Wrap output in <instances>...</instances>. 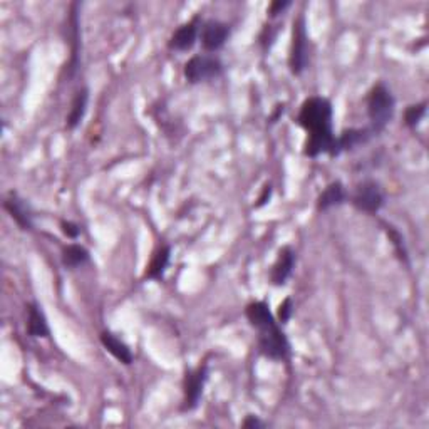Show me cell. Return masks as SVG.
Instances as JSON below:
<instances>
[{"label":"cell","mask_w":429,"mask_h":429,"mask_svg":"<svg viewBox=\"0 0 429 429\" xmlns=\"http://www.w3.org/2000/svg\"><path fill=\"white\" fill-rule=\"evenodd\" d=\"M248 322L258 331V349L265 357L274 361H287L290 356V344L287 335L275 322L267 302H252L247 305Z\"/></svg>","instance_id":"2"},{"label":"cell","mask_w":429,"mask_h":429,"mask_svg":"<svg viewBox=\"0 0 429 429\" xmlns=\"http://www.w3.org/2000/svg\"><path fill=\"white\" fill-rule=\"evenodd\" d=\"M230 36V25L220 20L205 22L200 30L201 44L208 52H217L225 46L226 39Z\"/></svg>","instance_id":"7"},{"label":"cell","mask_w":429,"mask_h":429,"mask_svg":"<svg viewBox=\"0 0 429 429\" xmlns=\"http://www.w3.org/2000/svg\"><path fill=\"white\" fill-rule=\"evenodd\" d=\"M169 255H172V248H169L168 245H163V247H161L160 250L155 253L151 264L148 265L144 278H150V280L161 278V275L165 274L166 267H168V264H169Z\"/></svg>","instance_id":"17"},{"label":"cell","mask_w":429,"mask_h":429,"mask_svg":"<svg viewBox=\"0 0 429 429\" xmlns=\"http://www.w3.org/2000/svg\"><path fill=\"white\" fill-rule=\"evenodd\" d=\"M89 252L87 248L82 247V245L71 243L63 250V264L68 269H77V267H82L84 264L89 262Z\"/></svg>","instance_id":"18"},{"label":"cell","mask_w":429,"mask_h":429,"mask_svg":"<svg viewBox=\"0 0 429 429\" xmlns=\"http://www.w3.org/2000/svg\"><path fill=\"white\" fill-rule=\"evenodd\" d=\"M4 208L7 210V213L11 214L12 220H14L17 225L20 226L22 230L29 231L34 229V222H32V210L25 200H22L17 193H11L8 198L4 201Z\"/></svg>","instance_id":"9"},{"label":"cell","mask_w":429,"mask_h":429,"mask_svg":"<svg viewBox=\"0 0 429 429\" xmlns=\"http://www.w3.org/2000/svg\"><path fill=\"white\" fill-rule=\"evenodd\" d=\"M352 203L359 212L378 213L384 207V193L380 190L379 183L366 179L356 188V193L352 196Z\"/></svg>","instance_id":"6"},{"label":"cell","mask_w":429,"mask_h":429,"mask_svg":"<svg viewBox=\"0 0 429 429\" xmlns=\"http://www.w3.org/2000/svg\"><path fill=\"white\" fill-rule=\"evenodd\" d=\"M60 230H63V233L71 240H76L77 236L81 235V226L76 225L74 222L63 220V222H60Z\"/></svg>","instance_id":"21"},{"label":"cell","mask_w":429,"mask_h":429,"mask_svg":"<svg viewBox=\"0 0 429 429\" xmlns=\"http://www.w3.org/2000/svg\"><path fill=\"white\" fill-rule=\"evenodd\" d=\"M270 196H272V186H270V185H265V186H264V191H262L260 198H258V203L255 205V207H257V208L264 207V205L269 203Z\"/></svg>","instance_id":"25"},{"label":"cell","mask_w":429,"mask_h":429,"mask_svg":"<svg viewBox=\"0 0 429 429\" xmlns=\"http://www.w3.org/2000/svg\"><path fill=\"white\" fill-rule=\"evenodd\" d=\"M208 378V367L207 364L200 366L196 371H191L186 374L185 379V404L183 409L191 411L198 406L201 394H203V386Z\"/></svg>","instance_id":"8"},{"label":"cell","mask_w":429,"mask_h":429,"mask_svg":"<svg viewBox=\"0 0 429 429\" xmlns=\"http://www.w3.org/2000/svg\"><path fill=\"white\" fill-rule=\"evenodd\" d=\"M388 233H389V236H391L392 238V243H394V247L397 248V252L401 253L402 257H406V250H404V247H402V238H401V235L397 233L396 230H388Z\"/></svg>","instance_id":"24"},{"label":"cell","mask_w":429,"mask_h":429,"mask_svg":"<svg viewBox=\"0 0 429 429\" xmlns=\"http://www.w3.org/2000/svg\"><path fill=\"white\" fill-rule=\"evenodd\" d=\"M242 428L247 429H258V428H265V423L260 421V419L257 418V416L248 414L247 418H245V421L242 423Z\"/></svg>","instance_id":"23"},{"label":"cell","mask_w":429,"mask_h":429,"mask_svg":"<svg viewBox=\"0 0 429 429\" xmlns=\"http://www.w3.org/2000/svg\"><path fill=\"white\" fill-rule=\"evenodd\" d=\"M101 344H103L104 349H106L113 357L117 359L121 364L129 366L131 362H133L134 357L131 349L128 347V344L122 342L121 339H117V337L115 334H111V332H103V334H101Z\"/></svg>","instance_id":"13"},{"label":"cell","mask_w":429,"mask_h":429,"mask_svg":"<svg viewBox=\"0 0 429 429\" xmlns=\"http://www.w3.org/2000/svg\"><path fill=\"white\" fill-rule=\"evenodd\" d=\"M87 101H89V91L81 89L76 94V98L72 101V108L71 113H69L68 120H65V124H68L69 129H76L79 124H81L82 117H84L87 111Z\"/></svg>","instance_id":"16"},{"label":"cell","mask_w":429,"mask_h":429,"mask_svg":"<svg viewBox=\"0 0 429 429\" xmlns=\"http://www.w3.org/2000/svg\"><path fill=\"white\" fill-rule=\"evenodd\" d=\"M295 260H297V255L290 247H283L282 250L278 252L277 262L274 264L272 274H270V280H272V283L275 287L286 286V282L290 278V275L293 272Z\"/></svg>","instance_id":"10"},{"label":"cell","mask_w":429,"mask_h":429,"mask_svg":"<svg viewBox=\"0 0 429 429\" xmlns=\"http://www.w3.org/2000/svg\"><path fill=\"white\" fill-rule=\"evenodd\" d=\"M200 36L198 29V19H193L188 24H183L181 27L177 29V32L173 34L169 39V49L178 51V52H186L196 44V39Z\"/></svg>","instance_id":"11"},{"label":"cell","mask_w":429,"mask_h":429,"mask_svg":"<svg viewBox=\"0 0 429 429\" xmlns=\"http://www.w3.org/2000/svg\"><path fill=\"white\" fill-rule=\"evenodd\" d=\"M27 331L32 337H49L51 331L47 326V319L44 315L42 309L37 304L29 305V322H27Z\"/></svg>","instance_id":"15"},{"label":"cell","mask_w":429,"mask_h":429,"mask_svg":"<svg viewBox=\"0 0 429 429\" xmlns=\"http://www.w3.org/2000/svg\"><path fill=\"white\" fill-rule=\"evenodd\" d=\"M288 7H290V2H288V0H283V2H282V0H277V2L270 4L269 14H270V17H277L278 14H282V12Z\"/></svg>","instance_id":"22"},{"label":"cell","mask_w":429,"mask_h":429,"mask_svg":"<svg viewBox=\"0 0 429 429\" xmlns=\"http://www.w3.org/2000/svg\"><path fill=\"white\" fill-rule=\"evenodd\" d=\"M290 71L295 76H299L305 71L309 64V37L307 30H305V19L304 15L297 17L293 22V32H292V47H290Z\"/></svg>","instance_id":"4"},{"label":"cell","mask_w":429,"mask_h":429,"mask_svg":"<svg viewBox=\"0 0 429 429\" xmlns=\"http://www.w3.org/2000/svg\"><path fill=\"white\" fill-rule=\"evenodd\" d=\"M223 64L214 56H195L185 64V77L191 84L210 81L222 76Z\"/></svg>","instance_id":"5"},{"label":"cell","mask_w":429,"mask_h":429,"mask_svg":"<svg viewBox=\"0 0 429 429\" xmlns=\"http://www.w3.org/2000/svg\"><path fill=\"white\" fill-rule=\"evenodd\" d=\"M374 136L369 128L364 129H347L340 134L339 138H335V151L334 156H339L342 151H351L359 144H364Z\"/></svg>","instance_id":"12"},{"label":"cell","mask_w":429,"mask_h":429,"mask_svg":"<svg viewBox=\"0 0 429 429\" xmlns=\"http://www.w3.org/2000/svg\"><path fill=\"white\" fill-rule=\"evenodd\" d=\"M292 314H293V302L290 297H287V299L283 300L278 307V322L287 324L288 321H290Z\"/></svg>","instance_id":"20"},{"label":"cell","mask_w":429,"mask_h":429,"mask_svg":"<svg viewBox=\"0 0 429 429\" xmlns=\"http://www.w3.org/2000/svg\"><path fill=\"white\" fill-rule=\"evenodd\" d=\"M394 109H396V101L391 91L388 89L383 82L376 84L367 96V115H369L371 126L374 136L383 133L386 126L391 122L394 116Z\"/></svg>","instance_id":"3"},{"label":"cell","mask_w":429,"mask_h":429,"mask_svg":"<svg viewBox=\"0 0 429 429\" xmlns=\"http://www.w3.org/2000/svg\"><path fill=\"white\" fill-rule=\"evenodd\" d=\"M345 200H347V193H345L344 185L340 181H334L319 195L317 210L319 212H326V210L342 205Z\"/></svg>","instance_id":"14"},{"label":"cell","mask_w":429,"mask_h":429,"mask_svg":"<svg viewBox=\"0 0 429 429\" xmlns=\"http://www.w3.org/2000/svg\"><path fill=\"white\" fill-rule=\"evenodd\" d=\"M299 124L307 131L305 156H334L335 136L332 131V104L329 99L314 96L304 101L299 113Z\"/></svg>","instance_id":"1"},{"label":"cell","mask_w":429,"mask_h":429,"mask_svg":"<svg viewBox=\"0 0 429 429\" xmlns=\"http://www.w3.org/2000/svg\"><path fill=\"white\" fill-rule=\"evenodd\" d=\"M426 103L421 104H413V106H409L406 109L404 113V122L406 126H409V128H416V126L419 124V121L423 120L424 115H426Z\"/></svg>","instance_id":"19"}]
</instances>
